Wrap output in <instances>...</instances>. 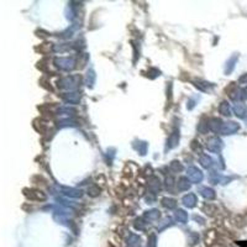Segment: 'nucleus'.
<instances>
[{
	"label": "nucleus",
	"mask_w": 247,
	"mask_h": 247,
	"mask_svg": "<svg viewBox=\"0 0 247 247\" xmlns=\"http://www.w3.org/2000/svg\"><path fill=\"white\" fill-rule=\"evenodd\" d=\"M238 130V125L235 122H229V124H225V125L221 126V131L224 134H231V132H235Z\"/></svg>",
	"instance_id": "obj_1"
},
{
	"label": "nucleus",
	"mask_w": 247,
	"mask_h": 247,
	"mask_svg": "<svg viewBox=\"0 0 247 247\" xmlns=\"http://www.w3.org/2000/svg\"><path fill=\"white\" fill-rule=\"evenodd\" d=\"M235 111H236V115H238L240 117H243L245 114H246V108H245V105H242V104H237V105L235 106Z\"/></svg>",
	"instance_id": "obj_2"
},
{
	"label": "nucleus",
	"mask_w": 247,
	"mask_h": 247,
	"mask_svg": "<svg viewBox=\"0 0 247 247\" xmlns=\"http://www.w3.org/2000/svg\"><path fill=\"white\" fill-rule=\"evenodd\" d=\"M183 201H184V204H185V205H188L189 208H192V206H194V203H195V197H194V195H187V197H184Z\"/></svg>",
	"instance_id": "obj_3"
},
{
	"label": "nucleus",
	"mask_w": 247,
	"mask_h": 247,
	"mask_svg": "<svg viewBox=\"0 0 247 247\" xmlns=\"http://www.w3.org/2000/svg\"><path fill=\"white\" fill-rule=\"evenodd\" d=\"M178 187L179 189H188L189 188V182L187 178H180L179 183H178Z\"/></svg>",
	"instance_id": "obj_4"
},
{
	"label": "nucleus",
	"mask_w": 247,
	"mask_h": 247,
	"mask_svg": "<svg viewBox=\"0 0 247 247\" xmlns=\"http://www.w3.org/2000/svg\"><path fill=\"white\" fill-rule=\"evenodd\" d=\"M220 112H221L223 115H230V109H229V106H227L226 103H223V104H221V106H220Z\"/></svg>",
	"instance_id": "obj_5"
},
{
	"label": "nucleus",
	"mask_w": 247,
	"mask_h": 247,
	"mask_svg": "<svg viewBox=\"0 0 247 247\" xmlns=\"http://www.w3.org/2000/svg\"><path fill=\"white\" fill-rule=\"evenodd\" d=\"M163 204L168 208H174L175 206V201L174 200H171V199H163Z\"/></svg>",
	"instance_id": "obj_6"
},
{
	"label": "nucleus",
	"mask_w": 247,
	"mask_h": 247,
	"mask_svg": "<svg viewBox=\"0 0 247 247\" xmlns=\"http://www.w3.org/2000/svg\"><path fill=\"white\" fill-rule=\"evenodd\" d=\"M172 167H173L175 171H180V169H182V166H180V164H177V162H172Z\"/></svg>",
	"instance_id": "obj_7"
},
{
	"label": "nucleus",
	"mask_w": 247,
	"mask_h": 247,
	"mask_svg": "<svg viewBox=\"0 0 247 247\" xmlns=\"http://www.w3.org/2000/svg\"><path fill=\"white\" fill-rule=\"evenodd\" d=\"M247 82V74H245L243 77L240 78V83H246Z\"/></svg>",
	"instance_id": "obj_8"
}]
</instances>
